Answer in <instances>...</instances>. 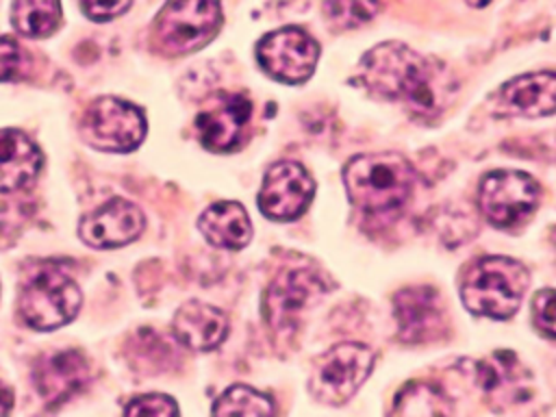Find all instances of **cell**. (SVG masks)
Returning <instances> with one entry per match:
<instances>
[{"label":"cell","instance_id":"obj_1","mask_svg":"<svg viewBox=\"0 0 556 417\" xmlns=\"http://www.w3.org/2000/svg\"><path fill=\"white\" fill-rule=\"evenodd\" d=\"M434 70L426 56L400 41H384L361 59L358 80L376 96L397 100L415 113L439 109Z\"/></svg>","mask_w":556,"mask_h":417},{"label":"cell","instance_id":"obj_2","mask_svg":"<svg viewBox=\"0 0 556 417\" xmlns=\"http://www.w3.org/2000/svg\"><path fill=\"white\" fill-rule=\"evenodd\" d=\"M348 198L365 213L400 208L415 185L413 165L395 152L354 156L343 169Z\"/></svg>","mask_w":556,"mask_h":417},{"label":"cell","instance_id":"obj_3","mask_svg":"<svg viewBox=\"0 0 556 417\" xmlns=\"http://www.w3.org/2000/svg\"><path fill=\"white\" fill-rule=\"evenodd\" d=\"M530 271L508 256H484L469 265L460 282V298L467 311L491 319H508L517 313Z\"/></svg>","mask_w":556,"mask_h":417},{"label":"cell","instance_id":"obj_4","mask_svg":"<svg viewBox=\"0 0 556 417\" xmlns=\"http://www.w3.org/2000/svg\"><path fill=\"white\" fill-rule=\"evenodd\" d=\"M78 306L80 289L59 265H41L26 278L17 298L20 317L35 330H54L67 324Z\"/></svg>","mask_w":556,"mask_h":417},{"label":"cell","instance_id":"obj_5","mask_svg":"<svg viewBox=\"0 0 556 417\" xmlns=\"http://www.w3.org/2000/svg\"><path fill=\"white\" fill-rule=\"evenodd\" d=\"M374 369L371 348L354 341L337 343L315 358L308 378L311 395L324 404H345Z\"/></svg>","mask_w":556,"mask_h":417},{"label":"cell","instance_id":"obj_6","mask_svg":"<svg viewBox=\"0 0 556 417\" xmlns=\"http://www.w3.org/2000/svg\"><path fill=\"white\" fill-rule=\"evenodd\" d=\"M330 282L313 263H295L278 271L263 298V315L276 334L293 332L302 308L326 293Z\"/></svg>","mask_w":556,"mask_h":417},{"label":"cell","instance_id":"obj_7","mask_svg":"<svg viewBox=\"0 0 556 417\" xmlns=\"http://www.w3.org/2000/svg\"><path fill=\"white\" fill-rule=\"evenodd\" d=\"M219 26V0H169L154 20V37L165 52L187 54L206 46Z\"/></svg>","mask_w":556,"mask_h":417},{"label":"cell","instance_id":"obj_8","mask_svg":"<svg viewBox=\"0 0 556 417\" xmlns=\"http://www.w3.org/2000/svg\"><path fill=\"white\" fill-rule=\"evenodd\" d=\"M80 132L98 150L130 152L146 137V117L135 104L106 96L87 106Z\"/></svg>","mask_w":556,"mask_h":417},{"label":"cell","instance_id":"obj_9","mask_svg":"<svg viewBox=\"0 0 556 417\" xmlns=\"http://www.w3.org/2000/svg\"><path fill=\"white\" fill-rule=\"evenodd\" d=\"M539 202V185L526 172L497 169L486 174L478 187V206L497 228L526 222Z\"/></svg>","mask_w":556,"mask_h":417},{"label":"cell","instance_id":"obj_10","mask_svg":"<svg viewBox=\"0 0 556 417\" xmlns=\"http://www.w3.org/2000/svg\"><path fill=\"white\" fill-rule=\"evenodd\" d=\"M256 59L271 78L298 85L313 74L319 59V46L306 30L285 26L256 43Z\"/></svg>","mask_w":556,"mask_h":417},{"label":"cell","instance_id":"obj_11","mask_svg":"<svg viewBox=\"0 0 556 417\" xmlns=\"http://www.w3.org/2000/svg\"><path fill=\"white\" fill-rule=\"evenodd\" d=\"M315 182L311 174L295 161L271 165L258 191V208L276 222L298 219L311 204Z\"/></svg>","mask_w":556,"mask_h":417},{"label":"cell","instance_id":"obj_12","mask_svg":"<svg viewBox=\"0 0 556 417\" xmlns=\"http://www.w3.org/2000/svg\"><path fill=\"white\" fill-rule=\"evenodd\" d=\"M252 115V104L239 93L215 96L195 117L200 141L211 152H230L241 146Z\"/></svg>","mask_w":556,"mask_h":417},{"label":"cell","instance_id":"obj_13","mask_svg":"<svg viewBox=\"0 0 556 417\" xmlns=\"http://www.w3.org/2000/svg\"><path fill=\"white\" fill-rule=\"evenodd\" d=\"M143 213L137 204L113 198L80 219L78 235L91 248H119L135 241L143 230Z\"/></svg>","mask_w":556,"mask_h":417},{"label":"cell","instance_id":"obj_14","mask_svg":"<svg viewBox=\"0 0 556 417\" xmlns=\"http://www.w3.org/2000/svg\"><path fill=\"white\" fill-rule=\"evenodd\" d=\"M400 339L406 343H426L443 334L445 315L441 298L432 287H408L393 298Z\"/></svg>","mask_w":556,"mask_h":417},{"label":"cell","instance_id":"obj_15","mask_svg":"<svg viewBox=\"0 0 556 417\" xmlns=\"http://www.w3.org/2000/svg\"><path fill=\"white\" fill-rule=\"evenodd\" d=\"M35 387L48 406H59L76 395L91 378L89 358L78 350H61L43 356L33 371Z\"/></svg>","mask_w":556,"mask_h":417},{"label":"cell","instance_id":"obj_16","mask_svg":"<svg viewBox=\"0 0 556 417\" xmlns=\"http://www.w3.org/2000/svg\"><path fill=\"white\" fill-rule=\"evenodd\" d=\"M172 330L185 348L206 352L226 339L228 317L217 306L191 300L176 311Z\"/></svg>","mask_w":556,"mask_h":417},{"label":"cell","instance_id":"obj_17","mask_svg":"<svg viewBox=\"0 0 556 417\" xmlns=\"http://www.w3.org/2000/svg\"><path fill=\"white\" fill-rule=\"evenodd\" d=\"M43 156L33 139L22 130H0V193H11L28 187L39 169Z\"/></svg>","mask_w":556,"mask_h":417},{"label":"cell","instance_id":"obj_18","mask_svg":"<svg viewBox=\"0 0 556 417\" xmlns=\"http://www.w3.org/2000/svg\"><path fill=\"white\" fill-rule=\"evenodd\" d=\"M502 102L519 115L543 117L556 113V72L521 74L500 89Z\"/></svg>","mask_w":556,"mask_h":417},{"label":"cell","instance_id":"obj_19","mask_svg":"<svg viewBox=\"0 0 556 417\" xmlns=\"http://www.w3.org/2000/svg\"><path fill=\"white\" fill-rule=\"evenodd\" d=\"M198 226L211 245L224 250H241L252 239V222L239 202L211 204Z\"/></svg>","mask_w":556,"mask_h":417},{"label":"cell","instance_id":"obj_20","mask_svg":"<svg viewBox=\"0 0 556 417\" xmlns=\"http://www.w3.org/2000/svg\"><path fill=\"white\" fill-rule=\"evenodd\" d=\"M450 415H452V402L437 384L413 380L397 391L389 417H450Z\"/></svg>","mask_w":556,"mask_h":417},{"label":"cell","instance_id":"obj_21","mask_svg":"<svg viewBox=\"0 0 556 417\" xmlns=\"http://www.w3.org/2000/svg\"><path fill=\"white\" fill-rule=\"evenodd\" d=\"M61 22L59 0H13L11 24L20 35L48 37Z\"/></svg>","mask_w":556,"mask_h":417},{"label":"cell","instance_id":"obj_22","mask_svg":"<svg viewBox=\"0 0 556 417\" xmlns=\"http://www.w3.org/2000/svg\"><path fill=\"white\" fill-rule=\"evenodd\" d=\"M211 415L213 417H274V402L269 395L248 384H235L215 400Z\"/></svg>","mask_w":556,"mask_h":417},{"label":"cell","instance_id":"obj_23","mask_svg":"<svg viewBox=\"0 0 556 417\" xmlns=\"http://www.w3.org/2000/svg\"><path fill=\"white\" fill-rule=\"evenodd\" d=\"M380 9V0H324V13L334 28H356L367 24Z\"/></svg>","mask_w":556,"mask_h":417},{"label":"cell","instance_id":"obj_24","mask_svg":"<svg viewBox=\"0 0 556 417\" xmlns=\"http://www.w3.org/2000/svg\"><path fill=\"white\" fill-rule=\"evenodd\" d=\"M124 417H178V406L167 395L148 393L130 400Z\"/></svg>","mask_w":556,"mask_h":417},{"label":"cell","instance_id":"obj_25","mask_svg":"<svg viewBox=\"0 0 556 417\" xmlns=\"http://www.w3.org/2000/svg\"><path fill=\"white\" fill-rule=\"evenodd\" d=\"M532 321L536 330L556 339V289H541L532 300Z\"/></svg>","mask_w":556,"mask_h":417},{"label":"cell","instance_id":"obj_26","mask_svg":"<svg viewBox=\"0 0 556 417\" xmlns=\"http://www.w3.org/2000/svg\"><path fill=\"white\" fill-rule=\"evenodd\" d=\"M22 61H24V54L20 43L11 37H0V80H9L17 76Z\"/></svg>","mask_w":556,"mask_h":417},{"label":"cell","instance_id":"obj_27","mask_svg":"<svg viewBox=\"0 0 556 417\" xmlns=\"http://www.w3.org/2000/svg\"><path fill=\"white\" fill-rule=\"evenodd\" d=\"M130 7V0H83V11L93 22H106L122 15Z\"/></svg>","mask_w":556,"mask_h":417},{"label":"cell","instance_id":"obj_28","mask_svg":"<svg viewBox=\"0 0 556 417\" xmlns=\"http://www.w3.org/2000/svg\"><path fill=\"white\" fill-rule=\"evenodd\" d=\"M11 404H13V397H11V391L7 387L0 384V417H9V410H11Z\"/></svg>","mask_w":556,"mask_h":417},{"label":"cell","instance_id":"obj_29","mask_svg":"<svg viewBox=\"0 0 556 417\" xmlns=\"http://www.w3.org/2000/svg\"><path fill=\"white\" fill-rule=\"evenodd\" d=\"M491 0H467V4H471V7H486Z\"/></svg>","mask_w":556,"mask_h":417},{"label":"cell","instance_id":"obj_30","mask_svg":"<svg viewBox=\"0 0 556 417\" xmlns=\"http://www.w3.org/2000/svg\"><path fill=\"white\" fill-rule=\"evenodd\" d=\"M554 243H556V232H554Z\"/></svg>","mask_w":556,"mask_h":417}]
</instances>
